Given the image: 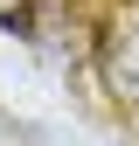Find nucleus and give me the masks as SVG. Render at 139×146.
<instances>
[{"mask_svg": "<svg viewBox=\"0 0 139 146\" xmlns=\"http://www.w3.org/2000/svg\"><path fill=\"white\" fill-rule=\"evenodd\" d=\"M14 7H28V0H0V14H14Z\"/></svg>", "mask_w": 139, "mask_h": 146, "instance_id": "1", "label": "nucleus"}]
</instances>
